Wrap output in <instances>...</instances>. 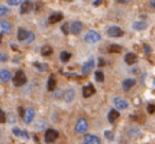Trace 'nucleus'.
<instances>
[{"label": "nucleus", "mask_w": 155, "mask_h": 144, "mask_svg": "<svg viewBox=\"0 0 155 144\" xmlns=\"http://www.w3.org/2000/svg\"><path fill=\"white\" fill-rule=\"evenodd\" d=\"M119 112L117 111V110H115V109H113V110H110V114H108V116H107V118H108V121H110V123H114L115 121L117 120V119L119 118Z\"/></svg>", "instance_id": "nucleus-24"}, {"label": "nucleus", "mask_w": 155, "mask_h": 144, "mask_svg": "<svg viewBox=\"0 0 155 144\" xmlns=\"http://www.w3.org/2000/svg\"><path fill=\"white\" fill-rule=\"evenodd\" d=\"M107 34L110 37H115V38H118V37H121L123 35V31L121 30L119 27L117 26H112L108 28L107 30Z\"/></svg>", "instance_id": "nucleus-5"}, {"label": "nucleus", "mask_w": 155, "mask_h": 144, "mask_svg": "<svg viewBox=\"0 0 155 144\" xmlns=\"http://www.w3.org/2000/svg\"><path fill=\"white\" fill-rule=\"evenodd\" d=\"M95 78L97 82H103L104 81V74L102 71H96L95 73Z\"/></svg>", "instance_id": "nucleus-31"}, {"label": "nucleus", "mask_w": 155, "mask_h": 144, "mask_svg": "<svg viewBox=\"0 0 155 144\" xmlns=\"http://www.w3.org/2000/svg\"><path fill=\"white\" fill-rule=\"evenodd\" d=\"M144 51H146V53H147V54H149V53L151 52V48L149 47V46L144 45Z\"/></svg>", "instance_id": "nucleus-40"}, {"label": "nucleus", "mask_w": 155, "mask_h": 144, "mask_svg": "<svg viewBox=\"0 0 155 144\" xmlns=\"http://www.w3.org/2000/svg\"><path fill=\"white\" fill-rule=\"evenodd\" d=\"M55 78H54V75L53 74H51V75L49 76V78H48V82H47V88L49 91H53L54 89H55Z\"/></svg>", "instance_id": "nucleus-23"}, {"label": "nucleus", "mask_w": 155, "mask_h": 144, "mask_svg": "<svg viewBox=\"0 0 155 144\" xmlns=\"http://www.w3.org/2000/svg\"><path fill=\"white\" fill-rule=\"evenodd\" d=\"M96 92L95 87L93 86V84H88L87 86L83 87V97L84 98H89Z\"/></svg>", "instance_id": "nucleus-14"}, {"label": "nucleus", "mask_w": 155, "mask_h": 144, "mask_svg": "<svg viewBox=\"0 0 155 144\" xmlns=\"http://www.w3.org/2000/svg\"><path fill=\"white\" fill-rule=\"evenodd\" d=\"M113 102H114L117 109L123 110V109H127V108L129 107V102H127V100L122 99V98H115Z\"/></svg>", "instance_id": "nucleus-6"}, {"label": "nucleus", "mask_w": 155, "mask_h": 144, "mask_svg": "<svg viewBox=\"0 0 155 144\" xmlns=\"http://www.w3.org/2000/svg\"><path fill=\"white\" fill-rule=\"evenodd\" d=\"M12 31V26L8 21L0 22V34H9Z\"/></svg>", "instance_id": "nucleus-12"}, {"label": "nucleus", "mask_w": 155, "mask_h": 144, "mask_svg": "<svg viewBox=\"0 0 155 144\" xmlns=\"http://www.w3.org/2000/svg\"><path fill=\"white\" fill-rule=\"evenodd\" d=\"M147 109H148L149 114H154L155 112V105L154 104H149V105L147 106Z\"/></svg>", "instance_id": "nucleus-37"}, {"label": "nucleus", "mask_w": 155, "mask_h": 144, "mask_svg": "<svg viewBox=\"0 0 155 144\" xmlns=\"http://www.w3.org/2000/svg\"><path fill=\"white\" fill-rule=\"evenodd\" d=\"M83 144H100V139L95 135H86L83 140Z\"/></svg>", "instance_id": "nucleus-10"}, {"label": "nucleus", "mask_w": 155, "mask_h": 144, "mask_svg": "<svg viewBox=\"0 0 155 144\" xmlns=\"http://www.w3.org/2000/svg\"><path fill=\"white\" fill-rule=\"evenodd\" d=\"M0 43H1V35H0Z\"/></svg>", "instance_id": "nucleus-47"}, {"label": "nucleus", "mask_w": 155, "mask_h": 144, "mask_svg": "<svg viewBox=\"0 0 155 144\" xmlns=\"http://www.w3.org/2000/svg\"><path fill=\"white\" fill-rule=\"evenodd\" d=\"M34 116H35V111L33 108H28V109L26 110V112H25L24 114V121L26 124H30L31 122L33 121V119H34Z\"/></svg>", "instance_id": "nucleus-8"}, {"label": "nucleus", "mask_w": 155, "mask_h": 144, "mask_svg": "<svg viewBox=\"0 0 155 144\" xmlns=\"http://www.w3.org/2000/svg\"><path fill=\"white\" fill-rule=\"evenodd\" d=\"M11 80V72L7 69L0 70V81L3 83H8Z\"/></svg>", "instance_id": "nucleus-16"}, {"label": "nucleus", "mask_w": 155, "mask_h": 144, "mask_svg": "<svg viewBox=\"0 0 155 144\" xmlns=\"http://www.w3.org/2000/svg\"><path fill=\"white\" fill-rule=\"evenodd\" d=\"M151 5H152L153 8H155V0H152V1H151Z\"/></svg>", "instance_id": "nucleus-45"}, {"label": "nucleus", "mask_w": 155, "mask_h": 144, "mask_svg": "<svg viewBox=\"0 0 155 144\" xmlns=\"http://www.w3.org/2000/svg\"><path fill=\"white\" fill-rule=\"evenodd\" d=\"M88 128V123L84 118H80L78 120L77 124H75V130L80 133H84Z\"/></svg>", "instance_id": "nucleus-4"}, {"label": "nucleus", "mask_w": 155, "mask_h": 144, "mask_svg": "<svg viewBox=\"0 0 155 144\" xmlns=\"http://www.w3.org/2000/svg\"><path fill=\"white\" fill-rule=\"evenodd\" d=\"M33 66L36 68V70L41 71V72H43V71H46L48 68V66L46 64H41V62H34L33 64Z\"/></svg>", "instance_id": "nucleus-29"}, {"label": "nucleus", "mask_w": 155, "mask_h": 144, "mask_svg": "<svg viewBox=\"0 0 155 144\" xmlns=\"http://www.w3.org/2000/svg\"><path fill=\"white\" fill-rule=\"evenodd\" d=\"M58 138V133L55 129H47L45 135V142L46 143H53Z\"/></svg>", "instance_id": "nucleus-3"}, {"label": "nucleus", "mask_w": 155, "mask_h": 144, "mask_svg": "<svg viewBox=\"0 0 155 144\" xmlns=\"http://www.w3.org/2000/svg\"><path fill=\"white\" fill-rule=\"evenodd\" d=\"M33 9V3L30 0H25L24 2L20 5V13L21 14H27L29 12H31Z\"/></svg>", "instance_id": "nucleus-7"}, {"label": "nucleus", "mask_w": 155, "mask_h": 144, "mask_svg": "<svg viewBox=\"0 0 155 144\" xmlns=\"http://www.w3.org/2000/svg\"><path fill=\"white\" fill-rule=\"evenodd\" d=\"M28 35H29V32L27 30H25V29H22V28L18 29L17 38L19 41H25L27 39V37H28Z\"/></svg>", "instance_id": "nucleus-21"}, {"label": "nucleus", "mask_w": 155, "mask_h": 144, "mask_svg": "<svg viewBox=\"0 0 155 144\" xmlns=\"http://www.w3.org/2000/svg\"><path fill=\"white\" fill-rule=\"evenodd\" d=\"M52 52H53L52 48L50 47V46H48V45L44 46V47L41 48V55H44V56H49V55H51Z\"/></svg>", "instance_id": "nucleus-26"}, {"label": "nucleus", "mask_w": 155, "mask_h": 144, "mask_svg": "<svg viewBox=\"0 0 155 144\" xmlns=\"http://www.w3.org/2000/svg\"><path fill=\"white\" fill-rule=\"evenodd\" d=\"M104 136H105V137L107 138L110 141H113V140H114V133H113L112 131L105 130V131H104Z\"/></svg>", "instance_id": "nucleus-34"}, {"label": "nucleus", "mask_w": 155, "mask_h": 144, "mask_svg": "<svg viewBox=\"0 0 155 144\" xmlns=\"http://www.w3.org/2000/svg\"><path fill=\"white\" fill-rule=\"evenodd\" d=\"M66 1H71V0H66Z\"/></svg>", "instance_id": "nucleus-48"}, {"label": "nucleus", "mask_w": 155, "mask_h": 144, "mask_svg": "<svg viewBox=\"0 0 155 144\" xmlns=\"http://www.w3.org/2000/svg\"><path fill=\"white\" fill-rule=\"evenodd\" d=\"M74 95H75V91L74 89H68V90L65 91L64 93V100L65 102H67V103H69V102H71L73 99H74Z\"/></svg>", "instance_id": "nucleus-19"}, {"label": "nucleus", "mask_w": 155, "mask_h": 144, "mask_svg": "<svg viewBox=\"0 0 155 144\" xmlns=\"http://www.w3.org/2000/svg\"><path fill=\"white\" fill-rule=\"evenodd\" d=\"M61 19H63V14L62 13H54L49 16L48 21H49V24H56V22H58Z\"/></svg>", "instance_id": "nucleus-20"}, {"label": "nucleus", "mask_w": 155, "mask_h": 144, "mask_svg": "<svg viewBox=\"0 0 155 144\" xmlns=\"http://www.w3.org/2000/svg\"><path fill=\"white\" fill-rule=\"evenodd\" d=\"M147 27H148V24L144 21H136L133 24V29L136 31H143L147 29Z\"/></svg>", "instance_id": "nucleus-22"}, {"label": "nucleus", "mask_w": 155, "mask_h": 144, "mask_svg": "<svg viewBox=\"0 0 155 144\" xmlns=\"http://www.w3.org/2000/svg\"><path fill=\"white\" fill-rule=\"evenodd\" d=\"M61 92H62V90H58V92H56V94H55L56 99H58V98H60L61 95H63V94H61Z\"/></svg>", "instance_id": "nucleus-43"}, {"label": "nucleus", "mask_w": 155, "mask_h": 144, "mask_svg": "<svg viewBox=\"0 0 155 144\" xmlns=\"http://www.w3.org/2000/svg\"><path fill=\"white\" fill-rule=\"evenodd\" d=\"M35 39V36H34V34H33L32 32H29V35H28V37H27V39L24 41L26 45H29V43H31L33 40Z\"/></svg>", "instance_id": "nucleus-32"}, {"label": "nucleus", "mask_w": 155, "mask_h": 144, "mask_svg": "<svg viewBox=\"0 0 155 144\" xmlns=\"http://www.w3.org/2000/svg\"><path fill=\"white\" fill-rule=\"evenodd\" d=\"M21 2V0H8V3L10 5H13V7H16V5H20Z\"/></svg>", "instance_id": "nucleus-36"}, {"label": "nucleus", "mask_w": 155, "mask_h": 144, "mask_svg": "<svg viewBox=\"0 0 155 144\" xmlns=\"http://www.w3.org/2000/svg\"><path fill=\"white\" fill-rule=\"evenodd\" d=\"M127 136L132 139H137L141 136V131H140L139 128L137 127H131V128L127 130Z\"/></svg>", "instance_id": "nucleus-15"}, {"label": "nucleus", "mask_w": 155, "mask_h": 144, "mask_svg": "<svg viewBox=\"0 0 155 144\" xmlns=\"http://www.w3.org/2000/svg\"><path fill=\"white\" fill-rule=\"evenodd\" d=\"M7 121V116L2 109H0V123H5Z\"/></svg>", "instance_id": "nucleus-35"}, {"label": "nucleus", "mask_w": 155, "mask_h": 144, "mask_svg": "<svg viewBox=\"0 0 155 144\" xmlns=\"http://www.w3.org/2000/svg\"><path fill=\"white\" fill-rule=\"evenodd\" d=\"M94 67H95V60L91 58V59L87 60V62H85L84 65H83V67H82V73L84 74V75H87V74H88L89 72L93 70Z\"/></svg>", "instance_id": "nucleus-9"}, {"label": "nucleus", "mask_w": 155, "mask_h": 144, "mask_svg": "<svg viewBox=\"0 0 155 144\" xmlns=\"http://www.w3.org/2000/svg\"><path fill=\"white\" fill-rule=\"evenodd\" d=\"M104 65H105V62H104L103 58H99V66L102 67V66H104Z\"/></svg>", "instance_id": "nucleus-42"}, {"label": "nucleus", "mask_w": 155, "mask_h": 144, "mask_svg": "<svg viewBox=\"0 0 155 144\" xmlns=\"http://www.w3.org/2000/svg\"><path fill=\"white\" fill-rule=\"evenodd\" d=\"M10 10L8 9L5 5H0V16H5L8 13H9Z\"/></svg>", "instance_id": "nucleus-33"}, {"label": "nucleus", "mask_w": 155, "mask_h": 144, "mask_svg": "<svg viewBox=\"0 0 155 144\" xmlns=\"http://www.w3.org/2000/svg\"><path fill=\"white\" fill-rule=\"evenodd\" d=\"M61 30H62V32L64 33L65 35H68L69 33H70V24H69L68 22H65V24L61 27Z\"/></svg>", "instance_id": "nucleus-30"}, {"label": "nucleus", "mask_w": 155, "mask_h": 144, "mask_svg": "<svg viewBox=\"0 0 155 144\" xmlns=\"http://www.w3.org/2000/svg\"><path fill=\"white\" fill-rule=\"evenodd\" d=\"M102 1H103V0H95V1H94V5H95V7H98V5H101Z\"/></svg>", "instance_id": "nucleus-39"}, {"label": "nucleus", "mask_w": 155, "mask_h": 144, "mask_svg": "<svg viewBox=\"0 0 155 144\" xmlns=\"http://www.w3.org/2000/svg\"><path fill=\"white\" fill-rule=\"evenodd\" d=\"M131 0H118V2H121V3H127L130 2Z\"/></svg>", "instance_id": "nucleus-44"}, {"label": "nucleus", "mask_w": 155, "mask_h": 144, "mask_svg": "<svg viewBox=\"0 0 155 144\" xmlns=\"http://www.w3.org/2000/svg\"><path fill=\"white\" fill-rule=\"evenodd\" d=\"M18 112H19V114L21 117H24V114H25V111H24V108L22 107H18Z\"/></svg>", "instance_id": "nucleus-41"}, {"label": "nucleus", "mask_w": 155, "mask_h": 144, "mask_svg": "<svg viewBox=\"0 0 155 144\" xmlns=\"http://www.w3.org/2000/svg\"><path fill=\"white\" fill-rule=\"evenodd\" d=\"M101 39L99 33H97L96 31H89L86 35L84 36V40L87 43H96L97 41H99Z\"/></svg>", "instance_id": "nucleus-2"}, {"label": "nucleus", "mask_w": 155, "mask_h": 144, "mask_svg": "<svg viewBox=\"0 0 155 144\" xmlns=\"http://www.w3.org/2000/svg\"><path fill=\"white\" fill-rule=\"evenodd\" d=\"M2 138V133H1V130H0V139Z\"/></svg>", "instance_id": "nucleus-46"}, {"label": "nucleus", "mask_w": 155, "mask_h": 144, "mask_svg": "<svg viewBox=\"0 0 155 144\" xmlns=\"http://www.w3.org/2000/svg\"><path fill=\"white\" fill-rule=\"evenodd\" d=\"M137 55H136L135 53H132V52H130V53H127V55L124 56V62H127V65H134L136 62H137Z\"/></svg>", "instance_id": "nucleus-17"}, {"label": "nucleus", "mask_w": 155, "mask_h": 144, "mask_svg": "<svg viewBox=\"0 0 155 144\" xmlns=\"http://www.w3.org/2000/svg\"><path fill=\"white\" fill-rule=\"evenodd\" d=\"M136 84L135 78H127L122 82V89L124 91L131 90V88H133V86Z\"/></svg>", "instance_id": "nucleus-13"}, {"label": "nucleus", "mask_w": 155, "mask_h": 144, "mask_svg": "<svg viewBox=\"0 0 155 144\" xmlns=\"http://www.w3.org/2000/svg\"><path fill=\"white\" fill-rule=\"evenodd\" d=\"M108 51H110V53H121L122 52V47L117 45V43H113L108 48Z\"/></svg>", "instance_id": "nucleus-25"}, {"label": "nucleus", "mask_w": 155, "mask_h": 144, "mask_svg": "<svg viewBox=\"0 0 155 144\" xmlns=\"http://www.w3.org/2000/svg\"><path fill=\"white\" fill-rule=\"evenodd\" d=\"M154 84H155V80H154Z\"/></svg>", "instance_id": "nucleus-49"}, {"label": "nucleus", "mask_w": 155, "mask_h": 144, "mask_svg": "<svg viewBox=\"0 0 155 144\" xmlns=\"http://www.w3.org/2000/svg\"><path fill=\"white\" fill-rule=\"evenodd\" d=\"M13 83L16 87H20L24 86L25 84L27 83V76L25 74V72L22 70H18L17 72L15 73L13 78Z\"/></svg>", "instance_id": "nucleus-1"}, {"label": "nucleus", "mask_w": 155, "mask_h": 144, "mask_svg": "<svg viewBox=\"0 0 155 144\" xmlns=\"http://www.w3.org/2000/svg\"><path fill=\"white\" fill-rule=\"evenodd\" d=\"M47 126V122L46 121H44L43 119H41V120H38L36 123L34 124V127L35 129H38V130H43L45 127Z\"/></svg>", "instance_id": "nucleus-28"}, {"label": "nucleus", "mask_w": 155, "mask_h": 144, "mask_svg": "<svg viewBox=\"0 0 155 144\" xmlns=\"http://www.w3.org/2000/svg\"><path fill=\"white\" fill-rule=\"evenodd\" d=\"M81 31H82V24H81L80 21L75 20V21H73L72 24H71V26H70V32L72 33V34L79 35L81 33Z\"/></svg>", "instance_id": "nucleus-11"}, {"label": "nucleus", "mask_w": 155, "mask_h": 144, "mask_svg": "<svg viewBox=\"0 0 155 144\" xmlns=\"http://www.w3.org/2000/svg\"><path fill=\"white\" fill-rule=\"evenodd\" d=\"M8 60V55L5 53H3V52L0 51V62H5Z\"/></svg>", "instance_id": "nucleus-38"}, {"label": "nucleus", "mask_w": 155, "mask_h": 144, "mask_svg": "<svg viewBox=\"0 0 155 144\" xmlns=\"http://www.w3.org/2000/svg\"><path fill=\"white\" fill-rule=\"evenodd\" d=\"M71 57V54L67 51H62L60 54V59L62 60V62H67Z\"/></svg>", "instance_id": "nucleus-27"}, {"label": "nucleus", "mask_w": 155, "mask_h": 144, "mask_svg": "<svg viewBox=\"0 0 155 144\" xmlns=\"http://www.w3.org/2000/svg\"><path fill=\"white\" fill-rule=\"evenodd\" d=\"M12 131H13L14 135L17 136V137L24 138V139H26V140H28V139H29V133H27L26 130H21L20 128H17V127H14V128L12 129Z\"/></svg>", "instance_id": "nucleus-18"}]
</instances>
